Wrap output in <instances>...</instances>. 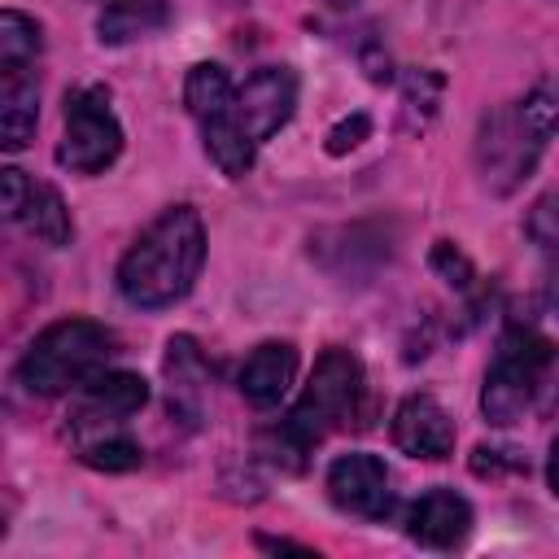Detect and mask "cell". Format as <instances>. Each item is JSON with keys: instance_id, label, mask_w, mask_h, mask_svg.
<instances>
[{"instance_id": "1", "label": "cell", "mask_w": 559, "mask_h": 559, "mask_svg": "<svg viewBox=\"0 0 559 559\" xmlns=\"http://www.w3.org/2000/svg\"><path fill=\"white\" fill-rule=\"evenodd\" d=\"M205 266V223L192 205H166L122 253L118 293L135 310H166L183 301Z\"/></svg>"}, {"instance_id": "2", "label": "cell", "mask_w": 559, "mask_h": 559, "mask_svg": "<svg viewBox=\"0 0 559 559\" xmlns=\"http://www.w3.org/2000/svg\"><path fill=\"white\" fill-rule=\"evenodd\" d=\"M362 393H367V376H362V362L358 354L332 345L319 354L301 397L293 402V411L262 432V454L284 467V472H301L310 450L336 432V428H349L362 411Z\"/></svg>"}, {"instance_id": "3", "label": "cell", "mask_w": 559, "mask_h": 559, "mask_svg": "<svg viewBox=\"0 0 559 559\" xmlns=\"http://www.w3.org/2000/svg\"><path fill=\"white\" fill-rule=\"evenodd\" d=\"M550 135H559V83H537L520 100L498 105L480 118L472 162L493 197H511L537 170Z\"/></svg>"}, {"instance_id": "4", "label": "cell", "mask_w": 559, "mask_h": 559, "mask_svg": "<svg viewBox=\"0 0 559 559\" xmlns=\"http://www.w3.org/2000/svg\"><path fill=\"white\" fill-rule=\"evenodd\" d=\"M559 402V349L533 323L511 319L498 336L493 362L480 384V411L493 428L520 424L528 411H555Z\"/></svg>"}, {"instance_id": "5", "label": "cell", "mask_w": 559, "mask_h": 559, "mask_svg": "<svg viewBox=\"0 0 559 559\" xmlns=\"http://www.w3.org/2000/svg\"><path fill=\"white\" fill-rule=\"evenodd\" d=\"M118 354V336L96 319H57L48 323L17 362V384L35 397H57L92 376L105 371V362Z\"/></svg>"}, {"instance_id": "6", "label": "cell", "mask_w": 559, "mask_h": 559, "mask_svg": "<svg viewBox=\"0 0 559 559\" xmlns=\"http://www.w3.org/2000/svg\"><path fill=\"white\" fill-rule=\"evenodd\" d=\"M122 140L127 135L105 83H83L66 92V131L57 144V166H66L70 175H100L118 162Z\"/></svg>"}, {"instance_id": "7", "label": "cell", "mask_w": 559, "mask_h": 559, "mask_svg": "<svg viewBox=\"0 0 559 559\" xmlns=\"http://www.w3.org/2000/svg\"><path fill=\"white\" fill-rule=\"evenodd\" d=\"M148 406V380L135 371H100L87 384L74 389L70 415H66V432L70 441H87L100 432H122V424L131 415H140Z\"/></svg>"}, {"instance_id": "8", "label": "cell", "mask_w": 559, "mask_h": 559, "mask_svg": "<svg viewBox=\"0 0 559 559\" xmlns=\"http://www.w3.org/2000/svg\"><path fill=\"white\" fill-rule=\"evenodd\" d=\"M0 205H4L9 223H17L26 236H35L52 249H66L74 240V218H70L61 192L44 179H31L17 166L0 170Z\"/></svg>"}, {"instance_id": "9", "label": "cell", "mask_w": 559, "mask_h": 559, "mask_svg": "<svg viewBox=\"0 0 559 559\" xmlns=\"http://www.w3.org/2000/svg\"><path fill=\"white\" fill-rule=\"evenodd\" d=\"M328 498L345 511V515H358V520H389L393 511V476L384 467V459L367 454V450H349V454H336L332 467H328Z\"/></svg>"}, {"instance_id": "10", "label": "cell", "mask_w": 559, "mask_h": 559, "mask_svg": "<svg viewBox=\"0 0 559 559\" xmlns=\"http://www.w3.org/2000/svg\"><path fill=\"white\" fill-rule=\"evenodd\" d=\"M297 109V74L288 66H262L236 87V122L262 148Z\"/></svg>"}, {"instance_id": "11", "label": "cell", "mask_w": 559, "mask_h": 559, "mask_svg": "<svg viewBox=\"0 0 559 559\" xmlns=\"http://www.w3.org/2000/svg\"><path fill=\"white\" fill-rule=\"evenodd\" d=\"M454 419L450 411L432 397V393H411L397 402L393 411V445L411 459H424V463H441L454 454Z\"/></svg>"}, {"instance_id": "12", "label": "cell", "mask_w": 559, "mask_h": 559, "mask_svg": "<svg viewBox=\"0 0 559 559\" xmlns=\"http://www.w3.org/2000/svg\"><path fill=\"white\" fill-rule=\"evenodd\" d=\"M472 520H476L472 515V502L463 493L437 485V489H428V493H419L411 502V511H406V537L419 542V546H428V550H454V546L467 542Z\"/></svg>"}, {"instance_id": "13", "label": "cell", "mask_w": 559, "mask_h": 559, "mask_svg": "<svg viewBox=\"0 0 559 559\" xmlns=\"http://www.w3.org/2000/svg\"><path fill=\"white\" fill-rule=\"evenodd\" d=\"M293 380H297V349H293L288 341H262V345L240 362V376H236L240 397H245L249 406H258V411L280 406V402L288 397Z\"/></svg>"}, {"instance_id": "14", "label": "cell", "mask_w": 559, "mask_h": 559, "mask_svg": "<svg viewBox=\"0 0 559 559\" xmlns=\"http://www.w3.org/2000/svg\"><path fill=\"white\" fill-rule=\"evenodd\" d=\"M39 122V79L35 66L0 70V148L17 153L31 144Z\"/></svg>"}, {"instance_id": "15", "label": "cell", "mask_w": 559, "mask_h": 559, "mask_svg": "<svg viewBox=\"0 0 559 559\" xmlns=\"http://www.w3.org/2000/svg\"><path fill=\"white\" fill-rule=\"evenodd\" d=\"M166 22H170L166 0H105V9L96 17V39L100 44H131V39L162 31Z\"/></svg>"}, {"instance_id": "16", "label": "cell", "mask_w": 559, "mask_h": 559, "mask_svg": "<svg viewBox=\"0 0 559 559\" xmlns=\"http://www.w3.org/2000/svg\"><path fill=\"white\" fill-rule=\"evenodd\" d=\"M441 92H445V74L441 70H406L402 74V131L406 135H424L441 109Z\"/></svg>"}, {"instance_id": "17", "label": "cell", "mask_w": 559, "mask_h": 559, "mask_svg": "<svg viewBox=\"0 0 559 559\" xmlns=\"http://www.w3.org/2000/svg\"><path fill=\"white\" fill-rule=\"evenodd\" d=\"M162 371H166V380H170V397H179V402L197 397V393H201V384L210 380V367H205L201 345H197L192 336H183V332L166 341Z\"/></svg>"}, {"instance_id": "18", "label": "cell", "mask_w": 559, "mask_h": 559, "mask_svg": "<svg viewBox=\"0 0 559 559\" xmlns=\"http://www.w3.org/2000/svg\"><path fill=\"white\" fill-rule=\"evenodd\" d=\"M74 454H79V463H83V467H92V472H135V467H140V459H144L140 441H135V437H127V428H122V432L87 437V441H79V445H74Z\"/></svg>"}, {"instance_id": "19", "label": "cell", "mask_w": 559, "mask_h": 559, "mask_svg": "<svg viewBox=\"0 0 559 559\" xmlns=\"http://www.w3.org/2000/svg\"><path fill=\"white\" fill-rule=\"evenodd\" d=\"M44 52V31L35 17L17 13V9H4L0 13V70H13V66H35Z\"/></svg>"}, {"instance_id": "20", "label": "cell", "mask_w": 559, "mask_h": 559, "mask_svg": "<svg viewBox=\"0 0 559 559\" xmlns=\"http://www.w3.org/2000/svg\"><path fill=\"white\" fill-rule=\"evenodd\" d=\"M472 476L480 480H507V476H528V459L515 445H476L472 450Z\"/></svg>"}, {"instance_id": "21", "label": "cell", "mask_w": 559, "mask_h": 559, "mask_svg": "<svg viewBox=\"0 0 559 559\" xmlns=\"http://www.w3.org/2000/svg\"><path fill=\"white\" fill-rule=\"evenodd\" d=\"M524 231H528V240H533L537 249L559 253V188L542 192V197L528 205V214H524Z\"/></svg>"}, {"instance_id": "22", "label": "cell", "mask_w": 559, "mask_h": 559, "mask_svg": "<svg viewBox=\"0 0 559 559\" xmlns=\"http://www.w3.org/2000/svg\"><path fill=\"white\" fill-rule=\"evenodd\" d=\"M428 266H432L450 288H459V293H467V288L476 284V266H472V258H467L454 240H437L432 253H428Z\"/></svg>"}, {"instance_id": "23", "label": "cell", "mask_w": 559, "mask_h": 559, "mask_svg": "<svg viewBox=\"0 0 559 559\" xmlns=\"http://www.w3.org/2000/svg\"><path fill=\"white\" fill-rule=\"evenodd\" d=\"M367 135H371V118H367V114H349V118H341V122L328 131V144H323V148H328L332 157H345V153H354Z\"/></svg>"}, {"instance_id": "24", "label": "cell", "mask_w": 559, "mask_h": 559, "mask_svg": "<svg viewBox=\"0 0 559 559\" xmlns=\"http://www.w3.org/2000/svg\"><path fill=\"white\" fill-rule=\"evenodd\" d=\"M358 61H362V70H367V79L371 83H393V70H389V52H380V48H362L358 52Z\"/></svg>"}, {"instance_id": "25", "label": "cell", "mask_w": 559, "mask_h": 559, "mask_svg": "<svg viewBox=\"0 0 559 559\" xmlns=\"http://www.w3.org/2000/svg\"><path fill=\"white\" fill-rule=\"evenodd\" d=\"M258 546H262V550H275V555H280V550H284V555H314V550H310V546H301V542H288V537H266V533H258Z\"/></svg>"}, {"instance_id": "26", "label": "cell", "mask_w": 559, "mask_h": 559, "mask_svg": "<svg viewBox=\"0 0 559 559\" xmlns=\"http://www.w3.org/2000/svg\"><path fill=\"white\" fill-rule=\"evenodd\" d=\"M546 480H550V493L559 498V437L550 441V459H546Z\"/></svg>"}, {"instance_id": "27", "label": "cell", "mask_w": 559, "mask_h": 559, "mask_svg": "<svg viewBox=\"0 0 559 559\" xmlns=\"http://www.w3.org/2000/svg\"><path fill=\"white\" fill-rule=\"evenodd\" d=\"M550 301H555V310H559V271L550 275Z\"/></svg>"}]
</instances>
